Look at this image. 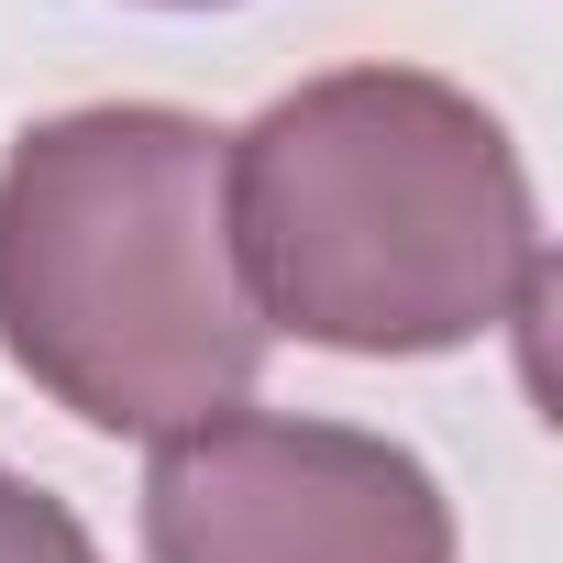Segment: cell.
I'll return each instance as SVG.
<instances>
[{
	"instance_id": "obj_1",
	"label": "cell",
	"mask_w": 563,
	"mask_h": 563,
	"mask_svg": "<svg viewBox=\"0 0 563 563\" xmlns=\"http://www.w3.org/2000/svg\"><path fill=\"white\" fill-rule=\"evenodd\" d=\"M221 221L265 332L464 354L541 310L552 254L508 122L431 67H332L221 133Z\"/></svg>"
},
{
	"instance_id": "obj_2",
	"label": "cell",
	"mask_w": 563,
	"mask_h": 563,
	"mask_svg": "<svg viewBox=\"0 0 563 563\" xmlns=\"http://www.w3.org/2000/svg\"><path fill=\"white\" fill-rule=\"evenodd\" d=\"M265 321L221 221V133L177 100H89L0 155V354L67 420L166 442L254 398Z\"/></svg>"
},
{
	"instance_id": "obj_3",
	"label": "cell",
	"mask_w": 563,
	"mask_h": 563,
	"mask_svg": "<svg viewBox=\"0 0 563 563\" xmlns=\"http://www.w3.org/2000/svg\"><path fill=\"white\" fill-rule=\"evenodd\" d=\"M144 552L155 563H453V497L387 431L221 409L155 442Z\"/></svg>"
},
{
	"instance_id": "obj_4",
	"label": "cell",
	"mask_w": 563,
	"mask_h": 563,
	"mask_svg": "<svg viewBox=\"0 0 563 563\" xmlns=\"http://www.w3.org/2000/svg\"><path fill=\"white\" fill-rule=\"evenodd\" d=\"M0 563H100V541H89V519L56 486H34L23 464H0Z\"/></svg>"
},
{
	"instance_id": "obj_5",
	"label": "cell",
	"mask_w": 563,
	"mask_h": 563,
	"mask_svg": "<svg viewBox=\"0 0 563 563\" xmlns=\"http://www.w3.org/2000/svg\"><path fill=\"white\" fill-rule=\"evenodd\" d=\"M155 12H221V0H155Z\"/></svg>"
}]
</instances>
